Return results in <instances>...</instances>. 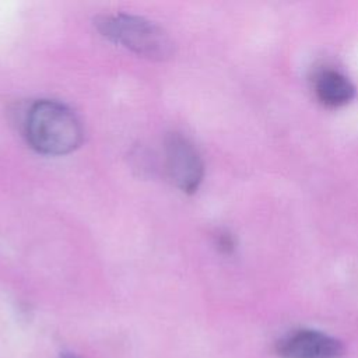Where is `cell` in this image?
Returning a JSON list of instances; mask_svg holds the SVG:
<instances>
[{"mask_svg":"<svg viewBox=\"0 0 358 358\" xmlns=\"http://www.w3.org/2000/svg\"><path fill=\"white\" fill-rule=\"evenodd\" d=\"M280 358H340L344 345L336 337L315 329H296L277 341Z\"/></svg>","mask_w":358,"mask_h":358,"instance_id":"cell-4","label":"cell"},{"mask_svg":"<svg viewBox=\"0 0 358 358\" xmlns=\"http://www.w3.org/2000/svg\"><path fill=\"white\" fill-rule=\"evenodd\" d=\"M102 36L150 60H166L173 55V41L155 22L131 14H106L95 18Z\"/></svg>","mask_w":358,"mask_h":358,"instance_id":"cell-2","label":"cell"},{"mask_svg":"<svg viewBox=\"0 0 358 358\" xmlns=\"http://www.w3.org/2000/svg\"><path fill=\"white\" fill-rule=\"evenodd\" d=\"M313 85L317 99L329 108L347 105L355 96L352 83L348 77L334 69L320 70L315 77Z\"/></svg>","mask_w":358,"mask_h":358,"instance_id":"cell-5","label":"cell"},{"mask_svg":"<svg viewBox=\"0 0 358 358\" xmlns=\"http://www.w3.org/2000/svg\"><path fill=\"white\" fill-rule=\"evenodd\" d=\"M164 169L169 180L185 193H194L204 175L203 159L189 138L171 133L164 143Z\"/></svg>","mask_w":358,"mask_h":358,"instance_id":"cell-3","label":"cell"},{"mask_svg":"<svg viewBox=\"0 0 358 358\" xmlns=\"http://www.w3.org/2000/svg\"><path fill=\"white\" fill-rule=\"evenodd\" d=\"M24 134L38 152L64 155L81 144L84 130L78 116L67 105L41 99L32 103L25 113Z\"/></svg>","mask_w":358,"mask_h":358,"instance_id":"cell-1","label":"cell"},{"mask_svg":"<svg viewBox=\"0 0 358 358\" xmlns=\"http://www.w3.org/2000/svg\"><path fill=\"white\" fill-rule=\"evenodd\" d=\"M60 358H77V357L73 355V354H70V352H63V354L60 355Z\"/></svg>","mask_w":358,"mask_h":358,"instance_id":"cell-6","label":"cell"}]
</instances>
